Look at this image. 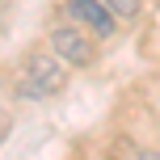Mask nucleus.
Returning a JSON list of instances; mask_svg holds the SVG:
<instances>
[{
  "label": "nucleus",
  "instance_id": "obj_5",
  "mask_svg": "<svg viewBox=\"0 0 160 160\" xmlns=\"http://www.w3.org/2000/svg\"><path fill=\"white\" fill-rule=\"evenodd\" d=\"M8 135H13V114H8V110H0V148L8 143Z\"/></svg>",
  "mask_w": 160,
  "mask_h": 160
},
{
  "label": "nucleus",
  "instance_id": "obj_3",
  "mask_svg": "<svg viewBox=\"0 0 160 160\" xmlns=\"http://www.w3.org/2000/svg\"><path fill=\"white\" fill-rule=\"evenodd\" d=\"M68 17H72L80 30H88L93 38H101V42L114 38V34H118V25H122L118 17L101 4V0H68Z\"/></svg>",
  "mask_w": 160,
  "mask_h": 160
},
{
  "label": "nucleus",
  "instance_id": "obj_1",
  "mask_svg": "<svg viewBox=\"0 0 160 160\" xmlns=\"http://www.w3.org/2000/svg\"><path fill=\"white\" fill-rule=\"evenodd\" d=\"M68 72H72V68H68L51 47H34V51H25L17 93L21 97H55V93L68 88Z\"/></svg>",
  "mask_w": 160,
  "mask_h": 160
},
{
  "label": "nucleus",
  "instance_id": "obj_4",
  "mask_svg": "<svg viewBox=\"0 0 160 160\" xmlns=\"http://www.w3.org/2000/svg\"><path fill=\"white\" fill-rule=\"evenodd\" d=\"M105 8H110L118 21H139V13H143V0H101Z\"/></svg>",
  "mask_w": 160,
  "mask_h": 160
},
{
  "label": "nucleus",
  "instance_id": "obj_2",
  "mask_svg": "<svg viewBox=\"0 0 160 160\" xmlns=\"http://www.w3.org/2000/svg\"><path fill=\"white\" fill-rule=\"evenodd\" d=\"M47 47L55 51L68 68H76V72H84V68L97 63V42H93V34L80 30L76 21H59V25H51Z\"/></svg>",
  "mask_w": 160,
  "mask_h": 160
}]
</instances>
